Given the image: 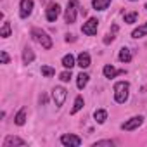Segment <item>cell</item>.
I'll return each instance as SVG.
<instances>
[{"label":"cell","instance_id":"1","mask_svg":"<svg viewBox=\"0 0 147 147\" xmlns=\"http://www.w3.org/2000/svg\"><path fill=\"white\" fill-rule=\"evenodd\" d=\"M130 95V85L128 82H118L114 83V100L118 104H125Z\"/></svg>","mask_w":147,"mask_h":147},{"label":"cell","instance_id":"2","mask_svg":"<svg viewBox=\"0 0 147 147\" xmlns=\"http://www.w3.org/2000/svg\"><path fill=\"white\" fill-rule=\"evenodd\" d=\"M31 36L36 43H40L45 50H50L52 49V38L40 28H31Z\"/></svg>","mask_w":147,"mask_h":147},{"label":"cell","instance_id":"3","mask_svg":"<svg viewBox=\"0 0 147 147\" xmlns=\"http://www.w3.org/2000/svg\"><path fill=\"white\" fill-rule=\"evenodd\" d=\"M76 11H78V0H67V7L64 12V19L67 24H73L76 21Z\"/></svg>","mask_w":147,"mask_h":147},{"label":"cell","instance_id":"4","mask_svg":"<svg viewBox=\"0 0 147 147\" xmlns=\"http://www.w3.org/2000/svg\"><path fill=\"white\" fill-rule=\"evenodd\" d=\"M66 97H67V90H66L64 87H55V88L52 90V99H54V102H55L57 107H61V106L64 104Z\"/></svg>","mask_w":147,"mask_h":147},{"label":"cell","instance_id":"5","mask_svg":"<svg viewBox=\"0 0 147 147\" xmlns=\"http://www.w3.org/2000/svg\"><path fill=\"white\" fill-rule=\"evenodd\" d=\"M142 123H144V116H133V118H130L126 123L121 125V130H125V131H131V130H137Z\"/></svg>","mask_w":147,"mask_h":147},{"label":"cell","instance_id":"6","mask_svg":"<svg viewBox=\"0 0 147 147\" xmlns=\"http://www.w3.org/2000/svg\"><path fill=\"white\" fill-rule=\"evenodd\" d=\"M97 28H99V21H97L95 18H90L87 23H83V26H82V31H83L85 35L92 36V35H95V33H97Z\"/></svg>","mask_w":147,"mask_h":147},{"label":"cell","instance_id":"7","mask_svg":"<svg viewBox=\"0 0 147 147\" xmlns=\"http://www.w3.org/2000/svg\"><path fill=\"white\" fill-rule=\"evenodd\" d=\"M61 144L62 145H67V147H78V145H82V138L80 137H76V135H62L61 137Z\"/></svg>","mask_w":147,"mask_h":147},{"label":"cell","instance_id":"8","mask_svg":"<svg viewBox=\"0 0 147 147\" xmlns=\"http://www.w3.org/2000/svg\"><path fill=\"white\" fill-rule=\"evenodd\" d=\"M31 12H33V0H21V5H19V16H21L23 19H26Z\"/></svg>","mask_w":147,"mask_h":147},{"label":"cell","instance_id":"9","mask_svg":"<svg viewBox=\"0 0 147 147\" xmlns=\"http://www.w3.org/2000/svg\"><path fill=\"white\" fill-rule=\"evenodd\" d=\"M59 14H61V7H59L57 4L49 5V9L45 11V18H47V21H50V23H54V21L59 18Z\"/></svg>","mask_w":147,"mask_h":147},{"label":"cell","instance_id":"10","mask_svg":"<svg viewBox=\"0 0 147 147\" xmlns=\"http://www.w3.org/2000/svg\"><path fill=\"white\" fill-rule=\"evenodd\" d=\"M102 73H104L106 78H116V76H119V75H125V69H116V67H113L111 64H107V66H104Z\"/></svg>","mask_w":147,"mask_h":147},{"label":"cell","instance_id":"11","mask_svg":"<svg viewBox=\"0 0 147 147\" xmlns=\"http://www.w3.org/2000/svg\"><path fill=\"white\" fill-rule=\"evenodd\" d=\"M12 145L24 147V145H26V142H24L23 138H19V137H12V135H9V137L4 140V147H12Z\"/></svg>","mask_w":147,"mask_h":147},{"label":"cell","instance_id":"12","mask_svg":"<svg viewBox=\"0 0 147 147\" xmlns=\"http://www.w3.org/2000/svg\"><path fill=\"white\" fill-rule=\"evenodd\" d=\"M76 64H78L82 69L88 67V66H90V55H88L87 52H82V54L78 55V61H76Z\"/></svg>","mask_w":147,"mask_h":147},{"label":"cell","instance_id":"13","mask_svg":"<svg viewBox=\"0 0 147 147\" xmlns=\"http://www.w3.org/2000/svg\"><path fill=\"white\" fill-rule=\"evenodd\" d=\"M109 4H111V0H94V2H92L95 11H106L109 7Z\"/></svg>","mask_w":147,"mask_h":147},{"label":"cell","instance_id":"14","mask_svg":"<svg viewBox=\"0 0 147 147\" xmlns=\"http://www.w3.org/2000/svg\"><path fill=\"white\" fill-rule=\"evenodd\" d=\"M33 61H35V54H33L31 49L26 47V49L23 50V62H24V64H31Z\"/></svg>","mask_w":147,"mask_h":147},{"label":"cell","instance_id":"15","mask_svg":"<svg viewBox=\"0 0 147 147\" xmlns=\"http://www.w3.org/2000/svg\"><path fill=\"white\" fill-rule=\"evenodd\" d=\"M94 118H95V121H97L99 125H102V123L107 119V111H106V109H97V111L94 113Z\"/></svg>","mask_w":147,"mask_h":147},{"label":"cell","instance_id":"16","mask_svg":"<svg viewBox=\"0 0 147 147\" xmlns=\"http://www.w3.org/2000/svg\"><path fill=\"white\" fill-rule=\"evenodd\" d=\"M88 75H87V73H80V75H78V80H76V85H78V88L80 90H83L85 87H87V83H88Z\"/></svg>","mask_w":147,"mask_h":147},{"label":"cell","instance_id":"17","mask_svg":"<svg viewBox=\"0 0 147 147\" xmlns=\"http://www.w3.org/2000/svg\"><path fill=\"white\" fill-rule=\"evenodd\" d=\"M119 61L121 62H130L131 61V52H130V49H126V47H123L121 50H119Z\"/></svg>","mask_w":147,"mask_h":147},{"label":"cell","instance_id":"18","mask_svg":"<svg viewBox=\"0 0 147 147\" xmlns=\"http://www.w3.org/2000/svg\"><path fill=\"white\" fill-rule=\"evenodd\" d=\"M14 123L16 125H24L26 123V107H23V109H19V113L16 114V118H14Z\"/></svg>","mask_w":147,"mask_h":147},{"label":"cell","instance_id":"19","mask_svg":"<svg viewBox=\"0 0 147 147\" xmlns=\"http://www.w3.org/2000/svg\"><path fill=\"white\" fill-rule=\"evenodd\" d=\"M144 35H147V23L145 24H142V26H138L137 30H133V33H131V36L133 38H142Z\"/></svg>","mask_w":147,"mask_h":147},{"label":"cell","instance_id":"20","mask_svg":"<svg viewBox=\"0 0 147 147\" xmlns=\"http://www.w3.org/2000/svg\"><path fill=\"white\" fill-rule=\"evenodd\" d=\"M62 66H64L66 69H71L73 66H75V57H73L71 54L64 55V57H62Z\"/></svg>","mask_w":147,"mask_h":147},{"label":"cell","instance_id":"21","mask_svg":"<svg viewBox=\"0 0 147 147\" xmlns=\"http://www.w3.org/2000/svg\"><path fill=\"white\" fill-rule=\"evenodd\" d=\"M82 107H83V97L78 95V97L75 99V106H73V109H71V114H76Z\"/></svg>","mask_w":147,"mask_h":147},{"label":"cell","instance_id":"22","mask_svg":"<svg viewBox=\"0 0 147 147\" xmlns=\"http://www.w3.org/2000/svg\"><path fill=\"white\" fill-rule=\"evenodd\" d=\"M0 36H2V38H9V36H11V24H9L7 21L2 24V30H0Z\"/></svg>","mask_w":147,"mask_h":147},{"label":"cell","instance_id":"23","mask_svg":"<svg viewBox=\"0 0 147 147\" xmlns=\"http://www.w3.org/2000/svg\"><path fill=\"white\" fill-rule=\"evenodd\" d=\"M42 75H43V76H47V78H50V76H54V75H55V69H54V67H50V66H42Z\"/></svg>","mask_w":147,"mask_h":147},{"label":"cell","instance_id":"24","mask_svg":"<svg viewBox=\"0 0 147 147\" xmlns=\"http://www.w3.org/2000/svg\"><path fill=\"white\" fill-rule=\"evenodd\" d=\"M137 18H138V14H137V12H128V14H125V23L133 24V23L137 21Z\"/></svg>","mask_w":147,"mask_h":147},{"label":"cell","instance_id":"25","mask_svg":"<svg viewBox=\"0 0 147 147\" xmlns=\"http://www.w3.org/2000/svg\"><path fill=\"white\" fill-rule=\"evenodd\" d=\"M102 145L113 147V145H114V142H113V140H99V142H95V144H94V147H102Z\"/></svg>","mask_w":147,"mask_h":147},{"label":"cell","instance_id":"26","mask_svg":"<svg viewBox=\"0 0 147 147\" xmlns=\"http://www.w3.org/2000/svg\"><path fill=\"white\" fill-rule=\"evenodd\" d=\"M59 78H61V82H69L71 80V69L69 71H62L59 75Z\"/></svg>","mask_w":147,"mask_h":147},{"label":"cell","instance_id":"27","mask_svg":"<svg viewBox=\"0 0 147 147\" xmlns=\"http://www.w3.org/2000/svg\"><path fill=\"white\" fill-rule=\"evenodd\" d=\"M0 61H2V64H9V55H7L5 50L0 52Z\"/></svg>","mask_w":147,"mask_h":147},{"label":"cell","instance_id":"28","mask_svg":"<svg viewBox=\"0 0 147 147\" xmlns=\"http://www.w3.org/2000/svg\"><path fill=\"white\" fill-rule=\"evenodd\" d=\"M114 40V35H107L106 38H104V43H109V42H113Z\"/></svg>","mask_w":147,"mask_h":147},{"label":"cell","instance_id":"29","mask_svg":"<svg viewBox=\"0 0 147 147\" xmlns=\"http://www.w3.org/2000/svg\"><path fill=\"white\" fill-rule=\"evenodd\" d=\"M66 42H75V35H66Z\"/></svg>","mask_w":147,"mask_h":147},{"label":"cell","instance_id":"30","mask_svg":"<svg viewBox=\"0 0 147 147\" xmlns=\"http://www.w3.org/2000/svg\"><path fill=\"white\" fill-rule=\"evenodd\" d=\"M145 9H147V4H145Z\"/></svg>","mask_w":147,"mask_h":147},{"label":"cell","instance_id":"31","mask_svg":"<svg viewBox=\"0 0 147 147\" xmlns=\"http://www.w3.org/2000/svg\"><path fill=\"white\" fill-rule=\"evenodd\" d=\"M131 2H135V0H131Z\"/></svg>","mask_w":147,"mask_h":147}]
</instances>
